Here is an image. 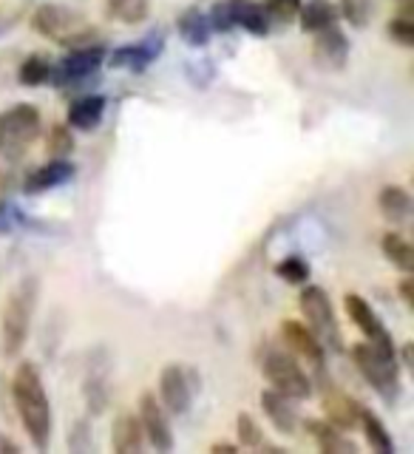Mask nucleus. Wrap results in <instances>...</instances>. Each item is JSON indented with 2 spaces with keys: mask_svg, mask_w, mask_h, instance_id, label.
<instances>
[{
  "mask_svg": "<svg viewBox=\"0 0 414 454\" xmlns=\"http://www.w3.org/2000/svg\"><path fill=\"white\" fill-rule=\"evenodd\" d=\"M378 210L389 224H403L411 216V196L401 184H387L378 193Z\"/></svg>",
  "mask_w": 414,
  "mask_h": 454,
  "instance_id": "obj_23",
  "label": "nucleus"
},
{
  "mask_svg": "<svg viewBox=\"0 0 414 454\" xmlns=\"http://www.w3.org/2000/svg\"><path fill=\"white\" fill-rule=\"evenodd\" d=\"M179 35H182V40L184 43H191V46H196V49H202V46H207V40H210V23H207V14L202 12V9H188V12H182L179 14Z\"/></svg>",
  "mask_w": 414,
  "mask_h": 454,
  "instance_id": "obj_26",
  "label": "nucleus"
},
{
  "mask_svg": "<svg viewBox=\"0 0 414 454\" xmlns=\"http://www.w3.org/2000/svg\"><path fill=\"white\" fill-rule=\"evenodd\" d=\"M51 77V60L43 54H28L18 68V82L23 89H37V85H46Z\"/></svg>",
  "mask_w": 414,
  "mask_h": 454,
  "instance_id": "obj_28",
  "label": "nucleus"
},
{
  "mask_svg": "<svg viewBox=\"0 0 414 454\" xmlns=\"http://www.w3.org/2000/svg\"><path fill=\"white\" fill-rule=\"evenodd\" d=\"M352 361H355V366H358L361 378L383 397V401H387L389 406L397 403V397H401V389H403L401 358L380 352L378 347L369 344V340H363V344L352 347Z\"/></svg>",
  "mask_w": 414,
  "mask_h": 454,
  "instance_id": "obj_4",
  "label": "nucleus"
},
{
  "mask_svg": "<svg viewBox=\"0 0 414 454\" xmlns=\"http://www.w3.org/2000/svg\"><path fill=\"white\" fill-rule=\"evenodd\" d=\"M108 18L122 23H142L151 14V0H108Z\"/></svg>",
  "mask_w": 414,
  "mask_h": 454,
  "instance_id": "obj_29",
  "label": "nucleus"
},
{
  "mask_svg": "<svg viewBox=\"0 0 414 454\" xmlns=\"http://www.w3.org/2000/svg\"><path fill=\"white\" fill-rule=\"evenodd\" d=\"M276 276H278L281 281L293 284V287H301V284L309 281L312 267H309V262L304 259V255H287V259H281V262L276 264Z\"/></svg>",
  "mask_w": 414,
  "mask_h": 454,
  "instance_id": "obj_30",
  "label": "nucleus"
},
{
  "mask_svg": "<svg viewBox=\"0 0 414 454\" xmlns=\"http://www.w3.org/2000/svg\"><path fill=\"white\" fill-rule=\"evenodd\" d=\"M105 108H108V99L103 94L80 97V99H74V103L68 106L66 125L71 128V131H94V128L103 122Z\"/></svg>",
  "mask_w": 414,
  "mask_h": 454,
  "instance_id": "obj_20",
  "label": "nucleus"
},
{
  "mask_svg": "<svg viewBox=\"0 0 414 454\" xmlns=\"http://www.w3.org/2000/svg\"><path fill=\"white\" fill-rule=\"evenodd\" d=\"M23 213L14 207L6 199H0V233H14L18 231V224H23Z\"/></svg>",
  "mask_w": 414,
  "mask_h": 454,
  "instance_id": "obj_37",
  "label": "nucleus"
},
{
  "mask_svg": "<svg viewBox=\"0 0 414 454\" xmlns=\"http://www.w3.org/2000/svg\"><path fill=\"white\" fill-rule=\"evenodd\" d=\"M312 63L321 71L340 74L349 63V37L338 26L316 32V40H312Z\"/></svg>",
  "mask_w": 414,
  "mask_h": 454,
  "instance_id": "obj_14",
  "label": "nucleus"
},
{
  "mask_svg": "<svg viewBox=\"0 0 414 454\" xmlns=\"http://www.w3.org/2000/svg\"><path fill=\"white\" fill-rule=\"evenodd\" d=\"M199 392V378L193 366L168 364L160 372V403L168 415H184L193 406V397Z\"/></svg>",
  "mask_w": 414,
  "mask_h": 454,
  "instance_id": "obj_9",
  "label": "nucleus"
},
{
  "mask_svg": "<svg viewBox=\"0 0 414 454\" xmlns=\"http://www.w3.org/2000/svg\"><path fill=\"white\" fill-rule=\"evenodd\" d=\"M210 451H213V454H236V446H233V443H216Z\"/></svg>",
  "mask_w": 414,
  "mask_h": 454,
  "instance_id": "obj_41",
  "label": "nucleus"
},
{
  "mask_svg": "<svg viewBox=\"0 0 414 454\" xmlns=\"http://www.w3.org/2000/svg\"><path fill=\"white\" fill-rule=\"evenodd\" d=\"M358 426H363L369 446H372L378 454H392L394 451V440H392V434L387 429V423H383L372 409H366L363 403L358 409Z\"/></svg>",
  "mask_w": 414,
  "mask_h": 454,
  "instance_id": "obj_25",
  "label": "nucleus"
},
{
  "mask_svg": "<svg viewBox=\"0 0 414 454\" xmlns=\"http://www.w3.org/2000/svg\"><path fill=\"white\" fill-rule=\"evenodd\" d=\"M40 281L35 276H26L18 281L4 304V316H0V352L4 358H18L23 352L28 330H32V318L37 309Z\"/></svg>",
  "mask_w": 414,
  "mask_h": 454,
  "instance_id": "obj_2",
  "label": "nucleus"
},
{
  "mask_svg": "<svg viewBox=\"0 0 414 454\" xmlns=\"http://www.w3.org/2000/svg\"><path fill=\"white\" fill-rule=\"evenodd\" d=\"M46 151H49V156H68L71 151H74V134H71L68 125H51L49 128Z\"/></svg>",
  "mask_w": 414,
  "mask_h": 454,
  "instance_id": "obj_33",
  "label": "nucleus"
},
{
  "mask_svg": "<svg viewBox=\"0 0 414 454\" xmlns=\"http://www.w3.org/2000/svg\"><path fill=\"white\" fill-rule=\"evenodd\" d=\"M301 426L318 443V449L326 454H347V451L355 454L358 451V443H352V440L344 434V429H338V426H332L330 420H301Z\"/></svg>",
  "mask_w": 414,
  "mask_h": 454,
  "instance_id": "obj_21",
  "label": "nucleus"
},
{
  "mask_svg": "<svg viewBox=\"0 0 414 454\" xmlns=\"http://www.w3.org/2000/svg\"><path fill=\"white\" fill-rule=\"evenodd\" d=\"M380 250H383V255H387V262H392L403 276L414 273V247H411L409 239L389 231L387 236L380 239Z\"/></svg>",
  "mask_w": 414,
  "mask_h": 454,
  "instance_id": "obj_27",
  "label": "nucleus"
},
{
  "mask_svg": "<svg viewBox=\"0 0 414 454\" xmlns=\"http://www.w3.org/2000/svg\"><path fill=\"white\" fill-rule=\"evenodd\" d=\"M401 298H403V304L409 307V309H414V278H411V273H406V278L401 281Z\"/></svg>",
  "mask_w": 414,
  "mask_h": 454,
  "instance_id": "obj_39",
  "label": "nucleus"
},
{
  "mask_svg": "<svg viewBox=\"0 0 414 454\" xmlns=\"http://www.w3.org/2000/svg\"><path fill=\"white\" fill-rule=\"evenodd\" d=\"M281 344H284V349H290L298 361L309 364L316 372L326 369V349L307 324L295 321V318L284 321L281 324Z\"/></svg>",
  "mask_w": 414,
  "mask_h": 454,
  "instance_id": "obj_13",
  "label": "nucleus"
},
{
  "mask_svg": "<svg viewBox=\"0 0 414 454\" xmlns=\"http://www.w3.org/2000/svg\"><path fill=\"white\" fill-rule=\"evenodd\" d=\"M262 372L269 380V387L281 395H287L290 401H309L312 389H316V383H312V378L301 366V361L284 347H267L264 349Z\"/></svg>",
  "mask_w": 414,
  "mask_h": 454,
  "instance_id": "obj_5",
  "label": "nucleus"
},
{
  "mask_svg": "<svg viewBox=\"0 0 414 454\" xmlns=\"http://www.w3.org/2000/svg\"><path fill=\"white\" fill-rule=\"evenodd\" d=\"M338 14H344L355 28H363L372 18V6H369V0H340Z\"/></svg>",
  "mask_w": 414,
  "mask_h": 454,
  "instance_id": "obj_35",
  "label": "nucleus"
},
{
  "mask_svg": "<svg viewBox=\"0 0 414 454\" xmlns=\"http://www.w3.org/2000/svg\"><path fill=\"white\" fill-rule=\"evenodd\" d=\"M262 6H264V12L269 14V20H273V23H290V20H295L301 0H264Z\"/></svg>",
  "mask_w": 414,
  "mask_h": 454,
  "instance_id": "obj_36",
  "label": "nucleus"
},
{
  "mask_svg": "<svg viewBox=\"0 0 414 454\" xmlns=\"http://www.w3.org/2000/svg\"><path fill=\"white\" fill-rule=\"evenodd\" d=\"M137 418L142 423V434L151 443L153 451H174V429H170V418L165 406L160 403V397L153 392L139 395V411Z\"/></svg>",
  "mask_w": 414,
  "mask_h": 454,
  "instance_id": "obj_11",
  "label": "nucleus"
},
{
  "mask_svg": "<svg viewBox=\"0 0 414 454\" xmlns=\"http://www.w3.org/2000/svg\"><path fill=\"white\" fill-rule=\"evenodd\" d=\"M111 449L120 454H139L145 449V434H142V423L134 411L120 409L117 418L111 423Z\"/></svg>",
  "mask_w": 414,
  "mask_h": 454,
  "instance_id": "obj_18",
  "label": "nucleus"
},
{
  "mask_svg": "<svg viewBox=\"0 0 414 454\" xmlns=\"http://www.w3.org/2000/svg\"><path fill=\"white\" fill-rule=\"evenodd\" d=\"M401 4V14H409L411 18V6H414V0H397Z\"/></svg>",
  "mask_w": 414,
  "mask_h": 454,
  "instance_id": "obj_42",
  "label": "nucleus"
},
{
  "mask_svg": "<svg viewBox=\"0 0 414 454\" xmlns=\"http://www.w3.org/2000/svg\"><path fill=\"white\" fill-rule=\"evenodd\" d=\"M82 397L85 406H89V415H103L111 403V383H108V372L105 369H91L89 378L82 383Z\"/></svg>",
  "mask_w": 414,
  "mask_h": 454,
  "instance_id": "obj_24",
  "label": "nucleus"
},
{
  "mask_svg": "<svg viewBox=\"0 0 414 454\" xmlns=\"http://www.w3.org/2000/svg\"><path fill=\"white\" fill-rule=\"evenodd\" d=\"M74 176H77V168H74V162H68V156H51L49 162H43L23 179V193L40 196L46 191L60 188V184L71 182Z\"/></svg>",
  "mask_w": 414,
  "mask_h": 454,
  "instance_id": "obj_16",
  "label": "nucleus"
},
{
  "mask_svg": "<svg viewBox=\"0 0 414 454\" xmlns=\"http://www.w3.org/2000/svg\"><path fill=\"white\" fill-rule=\"evenodd\" d=\"M224 6L233 20V28L241 26L247 35L255 37H267L269 28H273V20H269V14L264 12L259 0H224Z\"/></svg>",
  "mask_w": 414,
  "mask_h": 454,
  "instance_id": "obj_17",
  "label": "nucleus"
},
{
  "mask_svg": "<svg viewBox=\"0 0 414 454\" xmlns=\"http://www.w3.org/2000/svg\"><path fill=\"white\" fill-rule=\"evenodd\" d=\"M236 432H238V443L245 446V449L262 446V440H264L262 426L255 423V418L250 415V411H238V418H236Z\"/></svg>",
  "mask_w": 414,
  "mask_h": 454,
  "instance_id": "obj_31",
  "label": "nucleus"
},
{
  "mask_svg": "<svg viewBox=\"0 0 414 454\" xmlns=\"http://www.w3.org/2000/svg\"><path fill=\"white\" fill-rule=\"evenodd\" d=\"M165 49V40L160 35H148V37H142V40H134V43H125V46L120 49H113L111 57H108V63L113 68H125V71H131V74H142L156 57L162 54Z\"/></svg>",
  "mask_w": 414,
  "mask_h": 454,
  "instance_id": "obj_15",
  "label": "nucleus"
},
{
  "mask_svg": "<svg viewBox=\"0 0 414 454\" xmlns=\"http://www.w3.org/2000/svg\"><path fill=\"white\" fill-rule=\"evenodd\" d=\"M40 134V108L18 103L0 111V156H20Z\"/></svg>",
  "mask_w": 414,
  "mask_h": 454,
  "instance_id": "obj_7",
  "label": "nucleus"
},
{
  "mask_svg": "<svg viewBox=\"0 0 414 454\" xmlns=\"http://www.w3.org/2000/svg\"><path fill=\"white\" fill-rule=\"evenodd\" d=\"M298 307H301L307 326L316 333L326 352H338V355L344 352V338H340L335 307L324 287H304L301 295H298Z\"/></svg>",
  "mask_w": 414,
  "mask_h": 454,
  "instance_id": "obj_6",
  "label": "nucleus"
},
{
  "mask_svg": "<svg viewBox=\"0 0 414 454\" xmlns=\"http://www.w3.org/2000/svg\"><path fill=\"white\" fill-rule=\"evenodd\" d=\"M298 23H301L304 32L316 35L321 28H330L338 23V6L332 0H301V6H298Z\"/></svg>",
  "mask_w": 414,
  "mask_h": 454,
  "instance_id": "obj_22",
  "label": "nucleus"
},
{
  "mask_svg": "<svg viewBox=\"0 0 414 454\" xmlns=\"http://www.w3.org/2000/svg\"><path fill=\"white\" fill-rule=\"evenodd\" d=\"M26 14H28L26 0H0V37L9 35Z\"/></svg>",
  "mask_w": 414,
  "mask_h": 454,
  "instance_id": "obj_32",
  "label": "nucleus"
},
{
  "mask_svg": "<svg viewBox=\"0 0 414 454\" xmlns=\"http://www.w3.org/2000/svg\"><path fill=\"white\" fill-rule=\"evenodd\" d=\"M12 401H14V411L23 423V429L28 434V440L35 443V449H49L51 440V403L46 387H43V378L37 372L35 364L23 361L18 369H14L12 378Z\"/></svg>",
  "mask_w": 414,
  "mask_h": 454,
  "instance_id": "obj_1",
  "label": "nucleus"
},
{
  "mask_svg": "<svg viewBox=\"0 0 414 454\" xmlns=\"http://www.w3.org/2000/svg\"><path fill=\"white\" fill-rule=\"evenodd\" d=\"M105 43H85V46L68 49L66 57H60L57 63H51V77L49 82L57 89H68V85H77L82 80H89L94 71L103 66L105 60Z\"/></svg>",
  "mask_w": 414,
  "mask_h": 454,
  "instance_id": "obj_8",
  "label": "nucleus"
},
{
  "mask_svg": "<svg viewBox=\"0 0 414 454\" xmlns=\"http://www.w3.org/2000/svg\"><path fill=\"white\" fill-rule=\"evenodd\" d=\"M318 389H321V406H324L326 420H330L332 426H338V429H344V432L355 429V426H358L361 403L355 401L352 395L340 392V387H335L332 378L326 375V369L318 372Z\"/></svg>",
  "mask_w": 414,
  "mask_h": 454,
  "instance_id": "obj_12",
  "label": "nucleus"
},
{
  "mask_svg": "<svg viewBox=\"0 0 414 454\" xmlns=\"http://www.w3.org/2000/svg\"><path fill=\"white\" fill-rule=\"evenodd\" d=\"M0 451H14V454H18V451H20V446L14 443V440H9L4 432H0Z\"/></svg>",
  "mask_w": 414,
  "mask_h": 454,
  "instance_id": "obj_40",
  "label": "nucleus"
},
{
  "mask_svg": "<svg viewBox=\"0 0 414 454\" xmlns=\"http://www.w3.org/2000/svg\"><path fill=\"white\" fill-rule=\"evenodd\" d=\"M32 28L40 37H46L49 43H57L63 49H77L97 40L91 20L82 12L63 4H40L32 12Z\"/></svg>",
  "mask_w": 414,
  "mask_h": 454,
  "instance_id": "obj_3",
  "label": "nucleus"
},
{
  "mask_svg": "<svg viewBox=\"0 0 414 454\" xmlns=\"http://www.w3.org/2000/svg\"><path fill=\"white\" fill-rule=\"evenodd\" d=\"M344 307H347V316L363 333V338L369 340V344L378 347L380 352L394 355V358H397V347H394V340H392V333L387 330V324L380 321V316L372 309V304H369L363 295L347 293L344 295Z\"/></svg>",
  "mask_w": 414,
  "mask_h": 454,
  "instance_id": "obj_10",
  "label": "nucleus"
},
{
  "mask_svg": "<svg viewBox=\"0 0 414 454\" xmlns=\"http://www.w3.org/2000/svg\"><path fill=\"white\" fill-rule=\"evenodd\" d=\"M89 446H91V426H89V420H77L68 432V449L85 451Z\"/></svg>",
  "mask_w": 414,
  "mask_h": 454,
  "instance_id": "obj_38",
  "label": "nucleus"
},
{
  "mask_svg": "<svg viewBox=\"0 0 414 454\" xmlns=\"http://www.w3.org/2000/svg\"><path fill=\"white\" fill-rule=\"evenodd\" d=\"M387 35L397 43V46L411 49L414 46V20L409 18V14H397V18L389 20Z\"/></svg>",
  "mask_w": 414,
  "mask_h": 454,
  "instance_id": "obj_34",
  "label": "nucleus"
},
{
  "mask_svg": "<svg viewBox=\"0 0 414 454\" xmlns=\"http://www.w3.org/2000/svg\"><path fill=\"white\" fill-rule=\"evenodd\" d=\"M262 409H264L267 420L273 423L281 434H295L298 429H301L298 411H295V406H293V401H290L287 395H281L276 389L262 392Z\"/></svg>",
  "mask_w": 414,
  "mask_h": 454,
  "instance_id": "obj_19",
  "label": "nucleus"
}]
</instances>
